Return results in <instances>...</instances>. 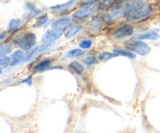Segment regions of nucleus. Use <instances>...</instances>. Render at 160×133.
Returning <instances> with one entry per match:
<instances>
[{
	"instance_id": "1",
	"label": "nucleus",
	"mask_w": 160,
	"mask_h": 133,
	"mask_svg": "<svg viewBox=\"0 0 160 133\" xmlns=\"http://www.w3.org/2000/svg\"><path fill=\"white\" fill-rule=\"evenodd\" d=\"M152 12V6L145 4L144 0H135L125 8L123 13L128 20L137 21L146 18Z\"/></svg>"
},
{
	"instance_id": "2",
	"label": "nucleus",
	"mask_w": 160,
	"mask_h": 133,
	"mask_svg": "<svg viewBox=\"0 0 160 133\" xmlns=\"http://www.w3.org/2000/svg\"><path fill=\"white\" fill-rule=\"evenodd\" d=\"M13 43L20 49L28 51L31 48H34L36 44V35L32 32H27L20 34L14 37Z\"/></svg>"
},
{
	"instance_id": "3",
	"label": "nucleus",
	"mask_w": 160,
	"mask_h": 133,
	"mask_svg": "<svg viewBox=\"0 0 160 133\" xmlns=\"http://www.w3.org/2000/svg\"><path fill=\"white\" fill-rule=\"evenodd\" d=\"M123 44L125 48L141 56H145L148 55L151 50L148 44L140 40H128Z\"/></svg>"
},
{
	"instance_id": "4",
	"label": "nucleus",
	"mask_w": 160,
	"mask_h": 133,
	"mask_svg": "<svg viewBox=\"0 0 160 133\" xmlns=\"http://www.w3.org/2000/svg\"><path fill=\"white\" fill-rule=\"evenodd\" d=\"M134 31V27L131 24H123L113 31L112 35L116 39H125L131 37Z\"/></svg>"
},
{
	"instance_id": "5",
	"label": "nucleus",
	"mask_w": 160,
	"mask_h": 133,
	"mask_svg": "<svg viewBox=\"0 0 160 133\" xmlns=\"http://www.w3.org/2000/svg\"><path fill=\"white\" fill-rule=\"evenodd\" d=\"M62 35V29L58 28H52L48 30L42 37V41L43 43H54L56 40L59 38Z\"/></svg>"
},
{
	"instance_id": "6",
	"label": "nucleus",
	"mask_w": 160,
	"mask_h": 133,
	"mask_svg": "<svg viewBox=\"0 0 160 133\" xmlns=\"http://www.w3.org/2000/svg\"><path fill=\"white\" fill-rule=\"evenodd\" d=\"M159 30L157 31H151L148 32L142 33V34H139L136 35V38L138 40H156L159 38Z\"/></svg>"
},
{
	"instance_id": "7",
	"label": "nucleus",
	"mask_w": 160,
	"mask_h": 133,
	"mask_svg": "<svg viewBox=\"0 0 160 133\" xmlns=\"http://www.w3.org/2000/svg\"><path fill=\"white\" fill-rule=\"evenodd\" d=\"M93 12L94 9L92 8L85 7L75 12L74 14H73V17L78 19V20H83V19H86L90 17Z\"/></svg>"
},
{
	"instance_id": "8",
	"label": "nucleus",
	"mask_w": 160,
	"mask_h": 133,
	"mask_svg": "<svg viewBox=\"0 0 160 133\" xmlns=\"http://www.w3.org/2000/svg\"><path fill=\"white\" fill-rule=\"evenodd\" d=\"M72 19L70 17H62V18L56 20L54 23L52 24V26L53 28H58V29H63L66 26H68L69 25L71 24Z\"/></svg>"
},
{
	"instance_id": "9",
	"label": "nucleus",
	"mask_w": 160,
	"mask_h": 133,
	"mask_svg": "<svg viewBox=\"0 0 160 133\" xmlns=\"http://www.w3.org/2000/svg\"><path fill=\"white\" fill-rule=\"evenodd\" d=\"M24 56L25 55L23 54V52L20 50L18 51H16L11 55L10 57V66H15V65H18L20 62H21L22 61L24 60Z\"/></svg>"
},
{
	"instance_id": "10",
	"label": "nucleus",
	"mask_w": 160,
	"mask_h": 133,
	"mask_svg": "<svg viewBox=\"0 0 160 133\" xmlns=\"http://www.w3.org/2000/svg\"><path fill=\"white\" fill-rule=\"evenodd\" d=\"M50 65H51V61L49 59H44L34 65V70L36 72H43L48 69L50 67Z\"/></svg>"
},
{
	"instance_id": "11",
	"label": "nucleus",
	"mask_w": 160,
	"mask_h": 133,
	"mask_svg": "<svg viewBox=\"0 0 160 133\" xmlns=\"http://www.w3.org/2000/svg\"><path fill=\"white\" fill-rule=\"evenodd\" d=\"M68 68L78 75L82 74L84 70V66L81 63H79L78 61H73V62H70L68 65Z\"/></svg>"
},
{
	"instance_id": "12",
	"label": "nucleus",
	"mask_w": 160,
	"mask_h": 133,
	"mask_svg": "<svg viewBox=\"0 0 160 133\" xmlns=\"http://www.w3.org/2000/svg\"><path fill=\"white\" fill-rule=\"evenodd\" d=\"M24 8L25 9L31 14V16L32 17H37V16H38L39 14L41 13V12H42V11H41L38 8L36 7L32 2H26Z\"/></svg>"
},
{
	"instance_id": "13",
	"label": "nucleus",
	"mask_w": 160,
	"mask_h": 133,
	"mask_svg": "<svg viewBox=\"0 0 160 133\" xmlns=\"http://www.w3.org/2000/svg\"><path fill=\"white\" fill-rule=\"evenodd\" d=\"M81 27H82V26H81V24H78L75 25V26H71V27L69 28V29L66 31L65 34H64V35H65V37H67V38H71V37H74V36L81 31Z\"/></svg>"
},
{
	"instance_id": "14",
	"label": "nucleus",
	"mask_w": 160,
	"mask_h": 133,
	"mask_svg": "<svg viewBox=\"0 0 160 133\" xmlns=\"http://www.w3.org/2000/svg\"><path fill=\"white\" fill-rule=\"evenodd\" d=\"M113 53H115L117 55H121L124 56V57L131 58V59H134L136 57L135 54L133 53L132 51H127V50L120 49V48H115L113 50Z\"/></svg>"
},
{
	"instance_id": "15",
	"label": "nucleus",
	"mask_w": 160,
	"mask_h": 133,
	"mask_svg": "<svg viewBox=\"0 0 160 133\" xmlns=\"http://www.w3.org/2000/svg\"><path fill=\"white\" fill-rule=\"evenodd\" d=\"M102 18H101L99 17H95L91 20L90 23H89V26H90V27L92 30H97L101 27V26L102 25Z\"/></svg>"
},
{
	"instance_id": "16",
	"label": "nucleus",
	"mask_w": 160,
	"mask_h": 133,
	"mask_svg": "<svg viewBox=\"0 0 160 133\" xmlns=\"http://www.w3.org/2000/svg\"><path fill=\"white\" fill-rule=\"evenodd\" d=\"M130 0H113L111 2L110 7L109 8H111L113 10H119V9H120L123 7V5L126 4Z\"/></svg>"
},
{
	"instance_id": "17",
	"label": "nucleus",
	"mask_w": 160,
	"mask_h": 133,
	"mask_svg": "<svg viewBox=\"0 0 160 133\" xmlns=\"http://www.w3.org/2000/svg\"><path fill=\"white\" fill-rule=\"evenodd\" d=\"M84 51L83 50L79 49V48H75V49H72L69 51L66 54V57L67 58H74V57H79V56L84 55Z\"/></svg>"
},
{
	"instance_id": "18",
	"label": "nucleus",
	"mask_w": 160,
	"mask_h": 133,
	"mask_svg": "<svg viewBox=\"0 0 160 133\" xmlns=\"http://www.w3.org/2000/svg\"><path fill=\"white\" fill-rule=\"evenodd\" d=\"M12 51V47L8 44H2L0 46V57L6 56Z\"/></svg>"
},
{
	"instance_id": "19",
	"label": "nucleus",
	"mask_w": 160,
	"mask_h": 133,
	"mask_svg": "<svg viewBox=\"0 0 160 133\" xmlns=\"http://www.w3.org/2000/svg\"><path fill=\"white\" fill-rule=\"evenodd\" d=\"M39 48H40V47L36 46L34 47V48H31L29 51H27L24 56V61H28L30 60V59H32V58L34 57V55H35L38 52H39Z\"/></svg>"
},
{
	"instance_id": "20",
	"label": "nucleus",
	"mask_w": 160,
	"mask_h": 133,
	"mask_svg": "<svg viewBox=\"0 0 160 133\" xmlns=\"http://www.w3.org/2000/svg\"><path fill=\"white\" fill-rule=\"evenodd\" d=\"M20 23H21V20L20 19H12L9 21V31H13L14 30L17 29L19 26H20Z\"/></svg>"
},
{
	"instance_id": "21",
	"label": "nucleus",
	"mask_w": 160,
	"mask_h": 133,
	"mask_svg": "<svg viewBox=\"0 0 160 133\" xmlns=\"http://www.w3.org/2000/svg\"><path fill=\"white\" fill-rule=\"evenodd\" d=\"M48 15H47V14L41 16L40 17H38V18L37 21H36L35 23H34V27H39V26H43L44 24H45V23L48 22Z\"/></svg>"
},
{
	"instance_id": "22",
	"label": "nucleus",
	"mask_w": 160,
	"mask_h": 133,
	"mask_svg": "<svg viewBox=\"0 0 160 133\" xmlns=\"http://www.w3.org/2000/svg\"><path fill=\"white\" fill-rule=\"evenodd\" d=\"M73 1L74 0H70L67 2L63 3V4H59V5H56V6H53L51 7V9L52 10H59V9H67V8L70 7V6L73 5Z\"/></svg>"
},
{
	"instance_id": "23",
	"label": "nucleus",
	"mask_w": 160,
	"mask_h": 133,
	"mask_svg": "<svg viewBox=\"0 0 160 133\" xmlns=\"http://www.w3.org/2000/svg\"><path fill=\"white\" fill-rule=\"evenodd\" d=\"M117 55L115 53H111L109 52V51H104V52L101 53V54L98 55V59L99 60H102V61H106L109 60V59H112V58L117 57Z\"/></svg>"
},
{
	"instance_id": "24",
	"label": "nucleus",
	"mask_w": 160,
	"mask_h": 133,
	"mask_svg": "<svg viewBox=\"0 0 160 133\" xmlns=\"http://www.w3.org/2000/svg\"><path fill=\"white\" fill-rule=\"evenodd\" d=\"M92 41L89 39H84L79 43L80 48H82V49H88L92 47Z\"/></svg>"
},
{
	"instance_id": "25",
	"label": "nucleus",
	"mask_w": 160,
	"mask_h": 133,
	"mask_svg": "<svg viewBox=\"0 0 160 133\" xmlns=\"http://www.w3.org/2000/svg\"><path fill=\"white\" fill-rule=\"evenodd\" d=\"M0 65L2 67L6 68L8 65H10V58L7 57V56L0 57Z\"/></svg>"
},
{
	"instance_id": "26",
	"label": "nucleus",
	"mask_w": 160,
	"mask_h": 133,
	"mask_svg": "<svg viewBox=\"0 0 160 133\" xmlns=\"http://www.w3.org/2000/svg\"><path fill=\"white\" fill-rule=\"evenodd\" d=\"M96 62V58L95 56H88V57H86L83 59V62L84 64H85L86 65H93L95 62Z\"/></svg>"
},
{
	"instance_id": "27",
	"label": "nucleus",
	"mask_w": 160,
	"mask_h": 133,
	"mask_svg": "<svg viewBox=\"0 0 160 133\" xmlns=\"http://www.w3.org/2000/svg\"><path fill=\"white\" fill-rule=\"evenodd\" d=\"M53 44L54 43H51V42H48V43H43L42 46H40V48H39V52H44V51H45L46 50L49 49V48L52 46Z\"/></svg>"
},
{
	"instance_id": "28",
	"label": "nucleus",
	"mask_w": 160,
	"mask_h": 133,
	"mask_svg": "<svg viewBox=\"0 0 160 133\" xmlns=\"http://www.w3.org/2000/svg\"><path fill=\"white\" fill-rule=\"evenodd\" d=\"M95 2H96V0H89V1H87V2H84V3H82V4H81V6H89L90 5H92L93 3H95Z\"/></svg>"
},
{
	"instance_id": "29",
	"label": "nucleus",
	"mask_w": 160,
	"mask_h": 133,
	"mask_svg": "<svg viewBox=\"0 0 160 133\" xmlns=\"http://www.w3.org/2000/svg\"><path fill=\"white\" fill-rule=\"evenodd\" d=\"M31 80H32V78L31 76H28V78H26L25 79H23L22 81V83H28V85H31Z\"/></svg>"
},
{
	"instance_id": "30",
	"label": "nucleus",
	"mask_w": 160,
	"mask_h": 133,
	"mask_svg": "<svg viewBox=\"0 0 160 133\" xmlns=\"http://www.w3.org/2000/svg\"><path fill=\"white\" fill-rule=\"evenodd\" d=\"M6 32H2L1 34V35H0V39H1V40H2L3 38H4V36L6 35Z\"/></svg>"
}]
</instances>
